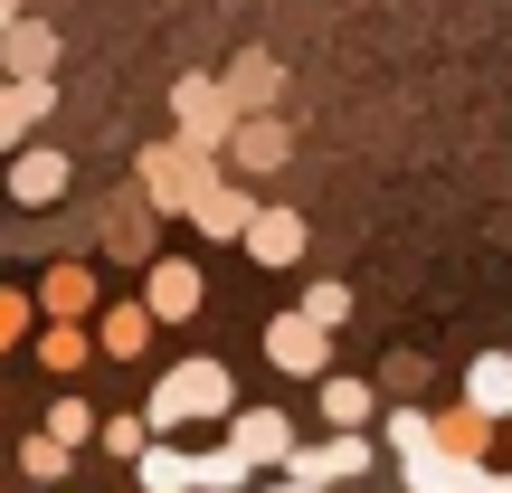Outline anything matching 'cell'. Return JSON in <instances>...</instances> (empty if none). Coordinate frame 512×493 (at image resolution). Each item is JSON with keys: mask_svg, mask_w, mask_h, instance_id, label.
Instances as JSON below:
<instances>
[{"mask_svg": "<svg viewBox=\"0 0 512 493\" xmlns=\"http://www.w3.org/2000/svg\"><path fill=\"white\" fill-rule=\"evenodd\" d=\"M228 408H238V380H228V361L190 351V361H171L162 380H152V399H143V427H152V437H181V427H200V418H228Z\"/></svg>", "mask_w": 512, "mask_h": 493, "instance_id": "6da1fadb", "label": "cell"}, {"mask_svg": "<svg viewBox=\"0 0 512 493\" xmlns=\"http://www.w3.org/2000/svg\"><path fill=\"white\" fill-rule=\"evenodd\" d=\"M200 171H219V152H190L181 133H171V143H143V162H133V190L152 200V219H181V200L200 190Z\"/></svg>", "mask_w": 512, "mask_h": 493, "instance_id": "7a4b0ae2", "label": "cell"}, {"mask_svg": "<svg viewBox=\"0 0 512 493\" xmlns=\"http://www.w3.org/2000/svg\"><path fill=\"white\" fill-rule=\"evenodd\" d=\"M370 456H380V446H370L361 427H332L323 446H285L266 475H285L294 493H313V484H351V475H370Z\"/></svg>", "mask_w": 512, "mask_h": 493, "instance_id": "3957f363", "label": "cell"}, {"mask_svg": "<svg viewBox=\"0 0 512 493\" xmlns=\"http://www.w3.org/2000/svg\"><path fill=\"white\" fill-rule=\"evenodd\" d=\"M200 304H209L200 256H162V247H152L143 256V313H152V323H200Z\"/></svg>", "mask_w": 512, "mask_h": 493, "instance_id": "277c9868", "label": "cell"}, {"mask_svg": "<svg viewBox=\"0 0 512 493\" xmlns=\"http://www.w3.org/2000/svg\"><path fill=\"white\" fill-rule=\"evenodd\" d=\"M219 162H228V171H247V181H266V171H285V162H294V124H285L275 105L238 114V124H228V143H219Z\"/></svg>", "mask_w": 512, "mask_h": 493, "instance_id": "5b68a950", "label": "cell"}, {"mask_svg": "<svg viewBox=\"0 0 512 493\" xmlns=\"http://www.w3.org/2000/svg\"><path fill=\"white\" fill-rule=\"evenodd\" d=\"M171 124H181V143H190V152H219V143H228V124H238V105H228L219 76H181V86H171Z\"/></svg>", "mask_w": 512, "mask_h": 493, "instance_id": "8992f818", "label": "cell"}, {"mask_svg": "<svg viewBox=\"0 0 512 493\" xmlns=\"http://www.w3.org/2000/svg\"><path fill=\"white\" fill-rule=\"evenodd\" d=\"M76 190V162L57 143H10V209H57Z\"/></svg>", "mask_w": 512, "mask_h": 493, "instance_id": "52a82bcc", "label": "cell"}, {"mask_svg": "<svg viewBox=\"0 0 512 493\" xmlns=\"http://www.w3.org/2000/svg\"><path fill=\"white\" fill-rule=\"evenodd\" d=\"M266 361L285 370V380H323V370H332V332L294 304V313H275V323H266Z\"/></svg>", "mask_w": 512, "mask_h": 493, "instance_id": "ba28073f", "label": "cell"}, {"mask_svg": "<svg viewBox=\"0 0 512 493\" xmlns=\"http://www.w3.org/2000/svg\"><path fill=\"white\" fill-rule=\"evenodd\" d=\"M247 209H256V200H247L238 181H219V171H200V190H190V200H181V219L200 228V238H228V247H238Z\"/></svg>", "mask_w": 512, "mask_h": 493, "instance_id": "9c48e42d", "label": "cell"}, {"mask_svg": "<svg viewBox=\"0 0 512 493\" xmlns=\"http://www.w3.org/2000/svg\"><path fill=\"white\" fill-rule=\"evenodd\" d=\"M238 247L256 256V266H304V209H247Z\"/></svg>", "mask_w": 512, "mask_h": 493, "instance_id": "30bf717a", "label": "cell"}, {"mask_svg": "<svg viewBox=\"0 0 512 493\" xmlns=\"http://www.w3.org/2000/svg\"><path fill=\"white\" fill-rule=\"evenodd\" d=\"M399 484H418V493H456V484H484V456H456V446H408L399 456Z\"/></svg>", "mask_w": 512, "mask_h": 493, "instance_id": "8fae6325", "label": "cell"}, {"mask_svg": "<svg viewBox=\"0 0 512 493\" xmlns=\"http://www.w3.org/2000/svg\"><path fill=\"white\" fill-rule=\"evenodd\" d=\"M95 294H105V285H95V266H86V256H48V275H38V294H29V304H38V313H76V323H86V313H95Z\"/></svg>", "mask_w": 512, "mask_h": 493, "instance_id": "7c38bea8", "label": "cell"}, {"mask_svg": "<svg viewBox=\"0 0 512 493\" xmlns=\"http://www.w3.org/2000/svg\"><path fill=\"white\" fill-rule=\"evenodd\" d=\"M228 446H238L256 475H266V465L294 446V418H285V408H228Z\"/></svg>", "mask_w": 512, "mask_h": 493, "instance_id": "4fadbf2b", "label": "cell"}, {"mask_svg": "<svg viewBox=\"0 0 512 493\" xmlns=\"http://www.w3.org/2000/svg\"><path fill=\"white\" fill-rule=\"evenodd\" d=\"M0 76H57V29L48 19H0Z\"/></svg>", "mask_w": 512, "mask_h": 493, "instance_id": "5bb4252c", "label": "cell"}, {"mask_svg": "<svg viewBox=\"0 0 512 493\" xmlns=\"http://www.w3.org/2000/svg\"><path fill=\"white\" fill-rule=\"evenodd\" d=\"M219 86H228V105H238V114H256V105H275V95H285V67H275L266 48H238Z\"/></svg>", "mask_w": 512, "mask_h": 493, "instance_id": "9a60e30c", "label": "cell"}, {"mask_svg": "<svg viewBox=\"0 0 512 493\" xmlns=\"http://www.w3.org/2000/svg\"><path fill=\"white\" fill-rule=\"evenodd\" d=\"M105 256H133V266L152 256V200L143 190H114L105 200Z\"/></svg>", "mask_w": 512, "mask_h": 493, "instance_id": "2e32d148", "label": "cell"}, {"mask_svg": "<svg viewBox=\"0 0 512 493\" xmlns=\"http://www.w3.org/2000/svg\"><path fill=\"white\" fill-rule=\"evenodd\" d=\"M456 389H465V408H484V418L503 427V418H512V351H475Z\"/></svg>", "mask_w": 512, "mask_h": 493, "instance_id": "e0dca14e", "label": "cell"}, {"mask_svg": "<svg viewBox=\"0 0 512 493\" xmlns=\"http://www.w3.org/2000/svg\"><path fill=\"white\" fill-rule=\"evenodd\" d=\"M48 105H57V76H0V152H10Z\"/></svg>", "mask_w": 512, "mask_h": 493, "instance_id": "ac0fdd59", "label": "cell"}, {"mask_svg": "<svg viewBox=\"0 0 512 493\" xmlns=\"http://www.w3.org/2000/svg\"><path fill=\"white\" fill-rule=\"evenodd\" d=\"M86 323H95V351H114V361H143L152 351V313L143 304H95Z\"/></svg>", "mask_w": 512, "mask_h": 493, "instance_id": "d6986e66", "label": "cell"}, {"mask_svg": "<svg viewBox=\"0 0 512 493\" xmlns=\"http://www.w3.org/2000/svg\"><path fill=\"white\" fill-rule=\"evenodd\" d=\"M38 370H86L95 361V323H76V313H48V332H29Z\"/></svg>", "mask_w": 512, "mask_h": 493, "instance_id": "ffe728a7", "label": "cell"}, {"mask_svg": "<svg viewBox=\"0 0 512 493\" xmlns=\"http://www.w3.org/2000/svg\"><path fill=\"white\" fill-rule=\"evenodd\" d=\"M133 475H143V493H181V484H200V456H181V446H133Z\"/></svg>", "mask_w": 512, "mask_h": 493, "instance_id": "44dd1931", "label": "cell"}, {"mask_svg": "<svg viewBox=\"0 0 512 493\" xmlns=\"http://www.w3.org/2000/svg\"><path fill=\"white\" fill-rule=\"evenodd\" d=\"M313 389H323V418L332 427H370V408H380V399H370V380H351V370H323Z\"/></svg>", "mask_w": 512, "mask_h": 493, "instance_id": "7402d4cb", "label": "cell"}, {"mask_svg": "<svg viewBox=\"0 0 512 493\" xmlns=\"http://www.w3.org/2000/svg\"><path fill=\"white\" fill-rule=\"evenodd\" d=\"M437 446H456V456H484V446H494V418H484V408H446V418H437Z\"/></svg>", "mask_w": 512, "mask_h": 493, "instance_id": "603a6c76", "label": "cell"}, {"mask_svg": "<svg viewBox=\"0 0 512 493\" xmlns=\"http://www.w3.org/2000/svg\"><path fill=\"white\" fill-rule=\"evenodd\" d=\"M67 465H76V446H57L48 427H38V437H19V475H29V484H57Z\"/></svg>", "mask_w": 512, "mask_h": 493, "instance_id": "cb8c5ba5", "label": "cell"}, {"mask_svg": "<svg viewBox=\"0 0 512 493\" xmlns=\"http://www.w3.org/2000/svg\"><path fill=\"white\" fill-rule=\"evenodd\" d=\"M427 437H437V418H427V408H418V399H408V389H399V408H389L380 446H399V456H408V446H427Z\"/></svg>", "mask_w": 512, "mask_h": 493, "instance_id": "d4e9b609", "label": "cell"}, {"mask_svg": "<svg viewBox=\"0 0 512 493\" xmlns=\"http://www.w3.org/2000/svg\"><path fill=\"white\" fill-rule=\"evenodd\" d=\"M29 323H38V304H29L19 285H0V361H10V351L29 342Z\"/></svg>", "mask_w": 512, "mask_h": 493, "instance_id": "484cf974", "label": "cell"}, {"mask_svg": "<svg viewBox=\"0 0 512 493\" xmlns=\"http://www.w3.org/2000/svg\"><path fill=\"white\" fill-rule=\"evenodd\" d=\"M304 313H313L323 332H342V323H351V285H332V275H323V285H304Z\"/></svg>", "mask_w": 512, "mask_h": 493, "instance_id": "4316f807", "label": "cell"}, {"mask_svg": "<svg viewBox=\"0 0 512 493\" xmlns=\"http://www.w3.org/2000/svg\"><path fill=\"white\" fill-rule=\"evenodd\" d=\"M48 437H57V446H86V437H95V408H86V399H57V408H48Z\"/></svg>", "mask_w": 512, "mask_h": 493, "instance_id": "83f0119b", "label": "cell"}, {"mask_svg": "<svg viewBox=\"0 0 512 493\" xmlns=\"http://www.w3.org/2000/svg\"><path fill=\"white\" fill-rule=\"evenodd\" d=\"M143 437H152L143 418H105V427H95V446H105V456H124V465H133V446H143Z\"/></svg>", "mask_w": 512, "mask_h": 493, "instance_id": "f1b7e54d", "label": "cell"}, {"mask_svg": "<svg viewBox=\"0 0 512 493\" xmlns=\"http://www.w3.org/2000/svg\"><path fill=\"white\" fill-rule=\"evenodd\" d=\"M256 475V465L238 456V446H209V456H200V484H247Z\"/></svg>", "mask_w": 512, "mask_h": 493, "instance_id": "f546056e", "label": "cell"}, {"mask_svg": "<svg viewBox=\"0 0 512 493\" xmlns=\"http://www.w3.org/2000/svg\"><path fill=\"white\" fill-rule=\"evenodd\" d=\"M0 19H19V0H0Z\"/></svg>", "mask_w": 512, "mask_h": 493, "instance_id": "4dcf8cb0", "label": "cell"}]
</instances>
